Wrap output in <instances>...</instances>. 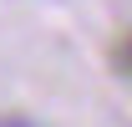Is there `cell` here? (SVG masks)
<instances>
[{"label": "cell", "instance_id": "6da1fadb", "mask_svg": "<svg viewBox=\"0 0 132 127\" xmlns=\"http://www.w3.org/2000/svg\"><path fill=\"white\" fill-rule=\"evenodd\" d=\"M122 66L132 71V31H127V41H122Z\"/></svg>", "mask_w": 132, "mask_h": 127}]
</instances>
